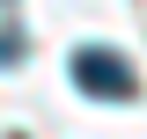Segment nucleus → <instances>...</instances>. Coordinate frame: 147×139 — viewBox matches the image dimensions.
<instances>
[{
  "label": "nucleus",
  "instance_id": "nucleus-1",
  "mask_svg": "<svg viewBox=\"0 0 147 139\" xmlns=\"http://www.w3.org/2000/svg\"><path fill=\"white\" fill-rule=\"evenodd\" d=\"M74 81L88 88V95H103V103H125V95H132V66L118 51H103V44L74 51Z\"/></svg>",
  "mask_w": 147,
  "mask_h": 139
},
{
  "label": "nucleus",
  "instance_id": "nucleus-2",
  "mask_svg": "<svg viewBox=\"0 0 147 139\" xmlns=\"http://www.w3.org/2000/svg\"><path fill=\"white\" fill-rule=\"evenodd\" d=\"M15 59H22V37H15V29H0V66H15Z\"/></svg>",
  "mask_w": 147,
  "mask_h": 139
}]
</instances>
